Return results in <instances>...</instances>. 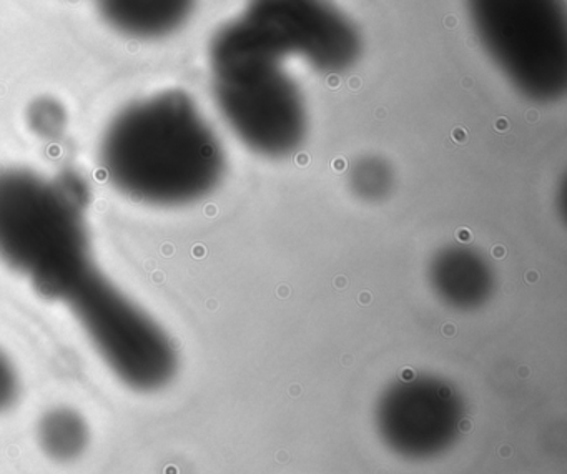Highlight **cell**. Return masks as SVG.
<instances>
[{"label": "cell", "mask_w": 567, "mask_h": 474, "mask_svg": "<svg viewBox=\"0 0 567 474\" xmlns=\"http://www.w3.org/2000/svg\"><path fill=\"white\" fill-rule=\"evenodd\" d=\"M109 184L152 207H185L214 194L227 174V154L190 94L157 92L125 105L99 144Z\"/></svg>", "instance_id": "1"}, {"label": "cell", "mask_w": 567, "mask_h": 474, "mask_svg": "<svg viewBox=\"0 0 567 474\" xmlns=\"http://www.w3.org/2000/svg\"><path fill=\"white\" fill-rule=\"evenodd\" d=\"M91 192L81 175L45 177L29 168L0 171V260L45 300L95 264L85 212Z\"/></svg>", "instance_id": "2"}, {"label": "cell", "mask_w": 567, "mask_h": 474, "mask_svg": "<svg viewBox=\"0 0 567 474\" xmlns=\"http://www.w3.org/2000/svg\"><path fill=\"white\" fill-rule=\"evenodd\" d=\"M285 62L227 25L208 48L212 92L225 124L245 147L275 161L293 155L308 135L303 92Z\"/></svg>", "instance_id": "3"}, {"label": "cell", "mask_w": 567, "mask_h": 474, "mask_svg": "<svg viewBox=\"0 0 567 474\" xmlns=\"http://www.w3.org/2000/svg\"><path fill=\"white\" fill-rule=\"evenodd\" d=\"M59 303L71 310L99 357L132 390H162L177 373V350L167 331L97 265L85 270Z\"/></svg>", "instance_id": "4"}, {"label": "cell", "mask_w": 567, "mask_h": 474, "mask_svg": "<svg viewBox=\"0 0 567 474\" xmlns=\"http://www.w3.org/2000/svg\"><path fill=\"white\" fill-rule=\"evenodd\" d=\"M477 39L523 97L554 104L567 92L564 0H466Z\"/></svg>", "instance_id": "5"}, {"label": "cell", "mask_w": 567, "mask_h": 474, "mask_svg": "<svg viewBox=\"0 0 567 474\" xmlns=\"http://www.w3.org/2000/svg\"><path fill=\"white\" fill-rule=\"evenodd\" d=\"M228 28L278 58H298L324 75L350 71L363 41L354 22L330 0H248Z\"/></svg>", "instance_id": "6"}, {"label": "cell", "mask_w": 567, "mask_h": 474, "mask_svg": "<svg viewBox=\"0 0 567 474\" xmlns=\"http://www.w3.org/2000/svg\"><path fill=\"white\" fill-rule=\"evenodd\" d=\"M377 420L381 433L393 446L436 450L460 427L463 401L441 378L408 377L381 394Z\"/></svg>", "instance_id": "7"}, {"label": "cell", "mask_w": 567, "mask_h": 474, "mask_svg": "<svg viewBox=\"0 0 567 474\" xmlns=\"http://www.w3.org/2000/svg\"><path fill=\"white\" fill-rule=\"evenodd\" d=\"M427 281L444 305L461 311L483 307L496 288L489 260L470 245H447L437 250L427 265Z\"/></svg>", "instance_id": "8"}, {"label": "cell", "mask_w": 567, "mask_h": 474, "mask_svg": "<svg viewBox=\"0 0 567 474\" xmlns=\"http://www.w3.org/2000/svg\"><path fill=\"white\" fill-rule=\"evenodd\" d=\"M105 24L128 39L161 41L181 31L197 0H95Z\"/></svg>", "instance_id": "9"}, {"label": "cell", "mask_w": 567, "mask_h": 474, "mask_svg": "<svg viewBox=\"0 0 567 474\" xmlns=\"http://www.w3.org/2000/svg\"><path fill=\"white\" fill-rule=\"evenodd\" d=\"M39 443L49 457L72 461L81 456L91 440L87 421L69 406L49 410L39 421Z\"/></svg>", "instance_id": "10"}, {"label": "cell", "mask_w": 567, "mask_h": 474, "mask_svg": "<svg viewBox=\"0 0 567 474\" xmlns=\"http://www.w3.org/2000/svg\"><path fill=\"white\" fill-rule=\"evenodd\" d=\"M394 171L390 162L378 155H364L348 168L351 194L367 204L386 200L394 190Z\"/></svg>", "instance_id": "11"}, {"label": "cell", "mask_w": 567, "mask_h": 474, "mask_svg": "<svg viewBox=\"0 0 567 474\" xmlns=\"http://www.w3.org/2000/svg\"><path fill=\"white\" fill-rule=\"evenodd\" d=\"M28 124L39 137L54 141L61 137L68 127V112L55 99L41 97L29 107Z\"/></svg>", "instance_id": "12"}, {"label": "cell", "mask_w": 567, "mask_h": 474, "mask_svg": "<svg viewBox=\"0 0 567 474\" xmlns=\"http://www.w3.org/2000/svg\"><path fill=\"white\" fill-rule=\"evenodd\" d=\"M21 394V378L14 361L0 350V413L11 410Z\"/></svg>", "instance_id": "13"}]
</instances>
